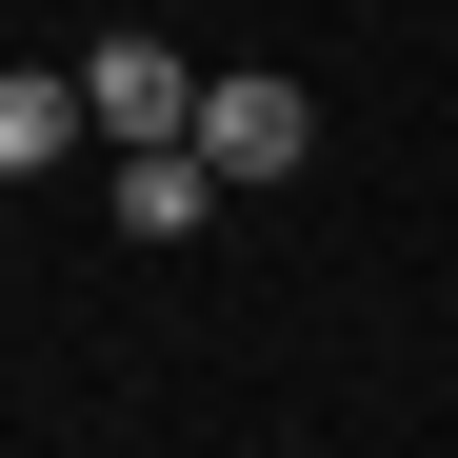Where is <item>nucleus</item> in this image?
<instances>
[{
    "label": "nucleus",
    "instance_id": "f257e3e1",
    "mask_svg": "<svg viewBox=\"0 0 458 458\" xmlns=\"http://www.w3.org/2000/svg\"><path fill=\"white\" fill-rule=\"evenodd\" d=\"M180 140H199V180L240 199V180H299V160H319V100H299L279 60H240V81H199V120H180Z\"/></svg>",
    "mask_w": 458,
    "mask_h": 458
},
{
    "label": "nucleus",
    "instance_id": "f03ea898",
    "mask_svg": "<svg viewBox=\"0 0 458 458\" xmlns=\"http://www.w3.org/2000/svg\"><path fill=\"white\" fill-rule=\"evenodd\" d=\"M180 120H199V60L180 40H100L81 60V140H180Z\"/></svg>",
    "mask_w": 458,
    "mask_h": 458
},
{
    "label": "nucleus",
    "instance_id": "7ed1b4c3",
    "mask_svg": "<svg viewBox=\"0 0 458 458\" xmlns=\"http://www.w3.org/2000/svg\"><path fill=\"white\" fill-rule=\"evenodd\" d=\"M60 160H81V81L0 60V180H60Z\"/></svg>",
    "mask_w": 458,
    "mask_h": 458
},
{
    "label": "nucleus",
    "instance_id": "20e7f679",
    "mask_svg": "<svg viewBox=\"0 0 458 458\" xmlns=\"http://www.w3.org/2000/svg\"><path fill=\"white\" fill-rule=\"evenodd\" d=\"M199 140H120V240H199Z\"/></svg>",
    "mask_w": 458,
    "mask_h": 458
},
{
    "label": "nucleus",
    "instance_id": "39448f33",
    "mask_svg": "<svg viewBox=\"0 0 458 458\" xmlns=\"http://www.w3.org/2000/svg\"><path fill=\"white\" fill-rule=\"evenodd\" d=\"M0 199H21V180H0Z\"/></svg>",
    "mask_w": 458,
    "mask_h": 458
}]
</instances>
